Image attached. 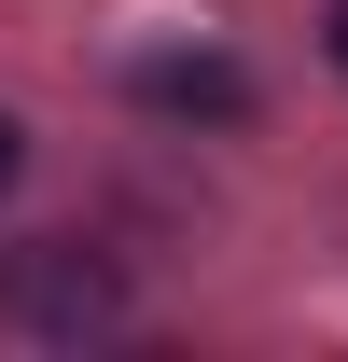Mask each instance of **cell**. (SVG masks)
Listing matches in <instances>:
<instances>
[{"label": "cell", "mask_w": 348, "mask_h": 362, "mask_svg": "<svg viewBox=\"0 0 348 362\" xmlns=\"http://www.w3.org/2000/svg\"><path fill=\"white\" fill-rule=\"evenodd\" d=\"M0 320L42 334V349H84V334L126 320V279H112V251H84V237H28V251H0Z\"/></svg>", "instance_id": "6da1fadb"}, {"label": "cell", "mask_w": 348, "mask_h": 362, "mask_svg": "<svg viewBox=\"0 0 348 362\" xmlns=\"http://www.w3.org/2000/svg\"><path fill=\"white\" fill-rule=\"evenodd\" d=\"M14 168H28V139H14V112H0V195H14Z\"/></svg>", "instance_id": "3957f363"}, {"label": "cell", "mask_w": 348, "mask_h": 362, "mask_svg": "<svg viewBox=\"0 0 348 362\" xmlns=\"http://www.w3.org/2000/svg\"><path fill=\"white\" fill-rule=\"evenodd\" d=\"M335 70H348V0H335Z\"/></svg>", "instance_id": "277c9868"}, {"label": "cell", "mask_w": 348, "mask_h": 362, "mask_svg": "<svg viewBox=\"0 0 348 362\" xmlns=\"http://www.w3.org/2000/svg\"><path fill=\"white\" fill-rule=\"evenodd\" d=\"M126 84L153 98V112H195V126H237V112H251V70H237V56H139Z\"/></svg>", "instance_id": "7a4b0ae2"}]
</instances>
